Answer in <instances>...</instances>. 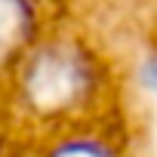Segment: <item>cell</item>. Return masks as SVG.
Here are the masks:
<instances>
[{"instance_id":"6da1fadb","label":"cell","mask_w":157,"mask_h":157,"mask_svg":"<svg viewBox=\"0 0 157 157\" xmlns=\"http://www.w3.org/2000/svg\"><path fill=\"white\" fill-rule=\"evenodd\" d=\"M83 86V68L68 49H46L31 62L25 90L40 108H62Z\"/></svg>"},{"instance_id":"7a4b0ae2","label":"cell","mask_w":157,"mask_h":157,"mask_svg":"<svg viewBox=\"0 0 157 157\" xmlns=\"http://www.w3.org/2000/svg\"><path fill=\"white\" fill-rule=\"evenodd\" d=\"M31 31V10L25 0H0V62L10 59Z\"/></svg>"},{"instance_id":"3957f363","label":"cell","mask_w":157,"mask_h":157,"mask_svg":"<svg viewBox=\"0 0 157 157\" xmlns=\"http://www.w3.org/2000/svg\"><path fill=\"white\" fill-rule=\"evenodd\" d=\"M52 157H108V154L93 142H71V145H62L59 151H52Z\"/></svg>"},{"instance_id":"277c9868","label":"cell","mask_w":157,"mask_h":157,"mask_svg":"<svg viewBox=\"0 0 157 157\" xmlns=\"http://www.w3.org/2000/svg\"><path fill=\"white\" fill-rule=\"evenodd\" d=\"M148 83H151V86H157V65H151V68H148Z\"/></svg>"}]
</instances>
